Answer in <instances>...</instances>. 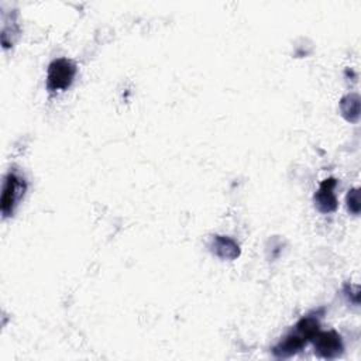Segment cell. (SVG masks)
Instances as JSON below:
<instances>
[{"mask_svg":"<svg viewBox=\"0 0 361 361\" xmlns=\"http://www.w3.org/2000/svg\"><path fill=\"white\" fill-rule=\"evenodd\" d=\"M317 331H319V322L314 317H303L295 326V331L288 334L274 348V354L281 358H286L296 354L298 351H300L303 345H306L309 340L314 337Z\"/></svg>","mask_w":361,"mask_h":361,"instance_id":"cell-1","label":"cell"},{"mask_svg":"<svg viewBox=\"0 0 361 361\" xmlns=\"http://www.w3.org/2000/svg\"><path fill=\"white\" fill-rule=\"evenodd\" d=\"M76 75V66L71 59L58 58L51 62L47 76V87L51 92L65 90L71 86Z\"/></svg>","mask_w":361,"mask_h":361,"instance_id":"cell-2","label":"cell"},{"mask_svg":"<svg viewBox=\"0 0 361 361\" xmlns=\"http://www.w3.org/2000/svg\"><path fill=\"white\" fill-rule=\"evenodd\" d=\"M25 192V182L16 172H8L4 178L3 192H1V213L4 217L13 214L16 206L21 200Z\"/></svg>","mask_w":361,"mask_h":361,"instance_id":"cell-3","label":"cell"},{"mask_svg":"<svg viewBox=\"0 0 361 361\" xmlns=\"http://www.w3.org/2000/svg\"><path fill=\"white\" fill-rule=\"evenodd\" d=\"M314 343V351L319 357L334 358L341 354V338L336 331H317L312 338Z\"/></svg>","mask_w":361,"mask_h":361,"instance_id":"cell-4","label":"cell"},{"mask_svg":"<svg viewBox=\"0 0 361 361\" xmlns=\"http://www.w3.org/2000/svg\"><path fill=\"white\" fill-rule=\"evenodd\" d=\"M336 185V180L334 179H326L319 190L316 192V196H314V200H316V204L319 207L320 212H333L336 209V197H334V193H333V188Z\"/></svg>","mask_w":361,"mask_h":361,"instance_id":"cell-5","label":"cell"},{"mask_svg":"<svg viewBox=\"0 0 361 361\" xmlns=\"http://www.w3.org/2000/svg\"><path fill=\"white\" fill-rule=\"evenodd\" d=\"M216 250H221L226 251L224 252V258H234L238 254V247L228 238H223V237H217L216 243H214Z\"/></svg>","mask_w":361,"mask_h":361,"instance_id":"cell-6","label":"cell"}]
</instances>
